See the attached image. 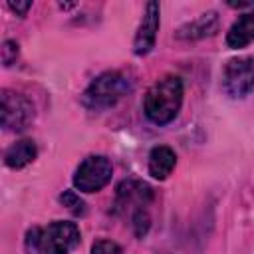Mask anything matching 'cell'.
Masks as SVG:
<instances>
[{
    "label": "cell",
    "mask_w": 254,
    "mask_h": 254,
    "mask_svg": "<svg viewBox=\"0 0 254 254\" xmlns=\"http://www.w3.org/2000/svg\"><path fill=\"white\" fill-rule=\"evenodd\" d=\"M0 115H2V125L8 131H24L34 121L36 109L26 95L12 89H2Z\"/></svg>",
    "instance_id": "4"
},
{
    "label": "cell",
    "mask_w": 254,
    "mask_h": 254,
    "mask_svg": "<svg viewBox=\"0 0 254 254\" xmlns=\"http://www.w3.org/2000/svg\"><path fill=\"white\" fill-rule=\"evenodd\" d=\"M60 202L67 208V210H71L73 214H85V202L79 198V194L77 192H73V190H65V192H62L60 194Z\"/></svg>",
    "instance_id": "13"
},
{
    "label": "cell",
    "mask_w": 254,
    "mask_h": 254,
    "mask_svg": "<svg viewBox=\"0 0 254 254\" xmlns=\"http://www.w3.org/2000/svg\"><path fill=\"white\" fill-rule=\"evenodd\" d=\"M38 155L36 143L32 139H20L16 143H12L6 153H4V163L10 169H22L26 165H30Z\"/></svg>",
    "instance_id": "11"
},
{
    "label": "cell",
    "mask_w": 254,
    "mask_h": 254,
    "mask_svg": "<svg viewBox=\"0 0 254 254\" xmlns=\"http://www.w3.org/2000/svg\"><path fill=\"white\" fill-rule=\"evenodd\" d=\"M222 89L230 97H244L254 89V58L240 56L226 62L222 69Z\"/></svg>",
    "instance_id": "6"
},
{
    "label": "cell",
    "mask_w": 254,
    "mask_h": 254,
    "mask_svg": "<svg viewBox=\"0 0 254 254\" xmlns=\"http://www.w3.org/2000/svg\"><path fill=\"white\" fill-rule=\"evenodd\" d=\"M79 238L75 222L54 220L46 228H38V254H69L77 248Z\"/></svg>",
    "instance_id": "3"
},
{
    "label": "cell",
    "mask_w": 254,
    "mask_h": 254,
    "mask_svg": "<svg viewBox=\"0 0 254 254\" xmlns=\"http://www.w3.org/2000/svg\"><path fill=\"white\" fill-rule=\"evenodd\" d=\"M8 8L12 12H16L18 16H26V12L32 8V2L30 0H26V2H8Z\"/></svg>",
    "instance_id": "17"
},
{
    "label": "cell",
    "mask_w": 254,
    "mask_h": 254,
    "mask_svg": "<svg viewBox=\"0 0 254 254\" xmlns=\"http://www.w3.org/2000/svg\"><path fill=\"white\" fill-rule=\"evenodd\" d=\"M113 175V165L103 155H89L83 159L73 175V187L81 192H97L101 190Z\"/></svg>",
    "instance_id": "5"
},
{
    "label": "cell",
    "mask_w": 254,
    "mask_h": 254,
    "mask_svg": "<svg viewBox=\"0 0 254 254\" xmlns=\"http://www.w3.org/2000/svg\"><path fill=\"white\" fill-rule=\"evenodd\" d=\"M131 220H133L135 234H137V236H145V234H147V230H149V224H151V218H149L147 210H145V208L135 210V212H133V216H131Z\"/></svg>",
    "instance_id": "14"
},
{
    "label": "cell",
    "mask_w": 254,
    "mask_h": 254,
    "mask_svg": "<svg viewBox=\"0 0 254 254\" xmlns=\"http://www.w3.org/2000/svg\"><path fill=\"white\" fill-rule=\"evenodd\" d=\"M153 198V190L147 183L143 181H123L117 189V210L121 208H127V206H133V212L135 210H141L145 208Z\"/></svg>",
    "instance_id": "8"
},
{
    "label": "cell",
    "mask_w": 254,
    "mask_h": 254,
    "mask_svg": "<svg viewBox=\"0 0 254 254\" xmlns=\"http://www.w3.org/2000/svg\"><path fill=\"white\" fill-rule=\"evenodd\" d=\"M177 165V155L171 147L167 145H159V147H153L151 153H149V175L153 179H167L173 169Z\"/></svg>",
    "instance_id": "10"
},
{
    "label": "cell",
    "mask_w": 254,
    "mask_h": 254,
    "mask_svg": "<svg viewBox=\"0 0 254 254\" xmlns=\"http://www.w3.org/2000/svg\"><path fill=\"white\" fill-rule=\"evenodd\" d=\"M252 40H254V10L242 14L226 34V44L230 48H244Z\"/></svg>",
    "instance_id": "12"
},
{
    "label": "cell",
    "mask_w": 254,
    "mask_h": 254,
    "mask_svg": "<svg viewBox=\"0 0 254 254\" xmlns=\"http://www.w3.org/2000/svg\"><path fill=\"white\" fill-rule=\"evenodd\" d=\"M218 30V14L216 12H204L198 18L187 22L177 30V38L181 40H200L206 36H212Z\"/></svg>",
    "instance_id": "9"
},
{
    "label": "cell",
    "mask_w": 254,
    "mask_h": 254,
    "mask_svg": "<svg viewBox=\"0 0 254 254\" xmlns=\"http://www.w3.org/2000/svg\"><path fill=\"white\" fill-rule=\"evenodd\" d=\"M131 91V79L123 71H105L97 75L81 95L83 107L91 111H105L113 107Z\"/></svg>",
    "instance_id": "2"
},
{
    "label": "cell",
    "mask_w": 254,
    "mask_h": 254,
    "mask_svg": "<svg viewBox=\"0 0 254 254\" xmlns=\"http://www.w3.org/2000/svg\"><path fill=\"white\" fill-rule=\"evenodd\" d=\"M159 14H161L159 4L157 2H147L141 24H139L135 40H133V52L137 56H145L153 50L155 40H157V30H159Z\"/></svg>",
    "instance_id": "7"
},
{
    "label": "cell",
    "mask_w": 254,
    "mask_h": 254,
    "mask_svg": "<svg viewBox=\"0 0 254 254\" xmlns=\"http://www.w3.org/2000/svg\"><path fill=\"white\" fill-rule=\"evenodd\" d=\"M91 254H121V248L113 240H97L91 248Z\"/></svg>",
    "instance_id": "16"
},
{
    "label": "cell",
    "mask_w": 254,
    "mask_h": 254,
    "mask_svg": "<svg viewBox=\"0 0 254 254\" xmlns=\"http://www.w3.org/2000/svg\"><path fill=\"white\" fill-rule=\"evenodd\" d=\"M0 56H2V64L8 67L12 64H16L18 60V44L14 40H6L2 44V50H0Z\"/></svg>",
    "instance_id": "15"
},
{
    "label": "cell",
    "mask_w": 254,
    "mask_h": 254,
    "mask_svg": "<svg viewBox=\"0 0 254 254\" xmlns=\"http://www.w3.org/2000/svg\"><path fill=\"white\" fill-rule=\"evenodd\" d=\"M145 115L155 125L171 123L183 105V81L179 75H165L157 79L145 95Z\"/></svg>",
    "instance_id": "1"
}]
</instances>
